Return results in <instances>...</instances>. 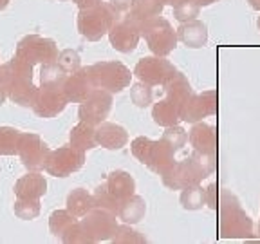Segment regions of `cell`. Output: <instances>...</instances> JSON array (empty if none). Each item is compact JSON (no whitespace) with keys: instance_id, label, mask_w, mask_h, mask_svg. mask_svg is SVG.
Masks as SVG:
<instances>
[{"instance_id":"cell-24","label":"cell","mask_w":260,"mask_h":244,"mask_svg":"<svg viewBox=\"0 0 260 244\" xmlns=\"http://www.w3.org/2000/svg\"><path fill=\"white\" fill-rule=\"evenodd\" d=\"M146 214V203L141 195H128L123 201H119L118 206V219H121L125 224H138Z\"/></svg>"},{"instance_id":"cell-11","label":"cell","mask_w":260,"mask_h":244,"mask_svg":"<svg viewBox=\"0 0 260 244\" xmlns=\"http://www.w3.org/2000/svg\"><path fill=\"white\" fill-rule=\"evenodd\" d=\"M175 67L165 56H145L136 64L132 74L148 85H165L175 74Z\"/></svg>"},{"instance_id":"cell-30","label":"cell","mask_w":260,"mask_h":244,"mask_svg":"<svg viewBox=\"0 0 260 244\" xmlns=\"http://www.w3.org/2000/svg\"><path fill=\"white\" fill-rule=\"evenodd\" d=\"M76 221H78V217H74L69 210H58V211H53V216L49 219V228H51V232H53L54 237L61 239L63 233L67 232Z\"/></svg>"},{"instance_id":"cell-40","label":"cell","mask_w":260,"mask_h":244,"mask_svg":"<svg viewBox=\"0 0 260 244\" xmlns=\"http://www.w3.org/2000/svg\"><path fill=\"white\" fill-rule=\"evenodd\" d=\"M204 204L211 208V210H217L219 208V185L211 183L210 187L204 190Z\"/></svg>"},{"instance_id":"cell-42","label":"cell","mask_w":260,"mask_h":244,"mask_svg":"<svg viewBox=\"0 0 260 244\" xmlns=\"http://www.w3.org/2000/svg\"><path fill=\"white\" fill-rule=\"evenodd\" d=\"M73 2L80 9H89V8H94V6H98V4H102L103 0H73Z\"/></svg>"},{"instance_id":"cell-29","label":"cell","mask_w":260,"mask_h":244,"mask_svg":"<svg viewBox=\"0 0 260 244\" xmlns=\"http://www.w3.org/2000/svg\"><path fill=\"white\" fill-rule=\"evenodd\" d=\"M67 76H69V74L65 73L56 62L42 64V71H40L42 87H63Z\"/></svg>"},{"instance_id":"cell-14","label":"cell","mask_w":260,"mask_h":244,"mask_svg":"<svg viewBox=\"0 0 260 244\" xmlns=\"http://www.w3.org/2000/svg\"><path fill=\"white\" fill-rule=\"evenodd\" d=\"M107 35L110 38V45L119 53H132L138 47L139 38H141L139 25L128 16H119L118 20L110 25Z\"/></svg>"},{"instance_id":"cell-41","label":"cell","mask_w":260,"mask_h":244,"mask_svg":"<svg viewBox=\"0 0 260 244\" xmlns=\"http://www.w3.org/2000/svg\"><path fill=\"white\" fill-rule=\"evenodd\" d=\"M110 4L118 9L119 13H125V11H128L130 6H132V0H110Z\"/></svg>"},{"instance_id":"cell-13","label":"cell","mask_w":260,"mask_h":244,"mask_svg":"<svg viewBox=\"0 0 260 244\" xmlns=\"http://www.w3.org/2000/svg\"><path fill=\"white\" fill-rule=\"evenodd\" d=\"M20 154L24 167L31 172H40L45 168V161H47L51 148L40 139L38 134H20L18 138V152Z\"/></svg>"},{"instance_id":"cell-17","label":"cell","mask_w":260,"mask_h":244,"mask_svg":"<svg viewBox=\"0 0 260 244\" xmlns=\"http://www.w3.org/2000/svg\"><path fill=\"white\" fill-rule=\"evenodd\" d=\"M92 90L94 85L89 78V73H87V67L85 69L74 71L73 74L67 76V80L63 83V93L67 96V102H73V103L85 102Z\"/></svg>"},{"instance_id":"cell-39","label":"cell","mask_w":260,"mask_h":244,"mask_svg":"<svg viewBox=\"0 0 260 244\" xmlns=\"http://www.w3.org/2000/svg\"><path fill=\"white\" fill-rule=\"evenodd\" d=\"M56 64L60 65L67 74H73L74 71L80 69V54H78L76 51H73V49H65V51H61V53L58 54Z\"/></svg>"},{"instance_id":"cell-12","label":"cell","mask_w":260,"mask_h":244,"mask_svg":"<svg viewBox=\"0 0 260 244\" xmlns=\"http://www.w3.org/2000/svg\"><path fill=\"white\" fill-rule=\"evenodd\" d=\"M219 107H217V90H206L201 94H191L186 102L179 109V118L188 123L203 121V118L215 116Z\"/></svg>"},{"instance_id":"cell-4","label":"cell","mask_w":260,"mask_h":244,"mask_svg":"<svg viewBox=\"0 0 260 244\" xmlns=\"http://www.w3.org/2000/svg\"><path fill=\"white\" fill-rule=\"evenodd\" d=\"M121 13L114 8L112 4H102L94 6L89 9H80V15H78V31L83 38L90 42L100 40L102 37H105L109 33L110 25L118 20Z\"/></svg>"},{"instance_id":"cell-26","label":"cell","mask_w":260,"mask_h":244,"mask_svg":"<svg viewBox=\"0 0 260 244\" xmlns=\"http://www.w3.org/2000/svg\"><path fill=\"white\" fill-rule=\"evenodd\" d=\"M92 208H94L92 194H89L85 188H74L69 194V197H67V210L74 217H78V219H81Z\"/></svg>"},{"instance_id":"cell-15","label":"cell","mask_w":260,"mask_h":244,"mask_svg":"<svg viewBox=\"0 0 260 244\" xmlns=\"http://www.w3.org/2000/svg\"><path fill=\"white\" fill-rule=\"evenodd\" d=\"M112 109V93L103 89H94L90 96L80 105V119L96 127L102 121H105Z\"/></svg>"},{"instance_id":"cell-31","label":"cell","mask_w":260,"mask_h":244,"mask_svg":"<svg viewBox=\"0 0 260 244\" xmlns=\"http://www.w3.org/2000/svg\"><path fill=\"white\" fill-rule=\"evenodd\" d=\"M20 130L13 127H0V156H11L18 152V138Z\"/></svg>"},{"instance_id":"cell-32","label":"cell","mask_w":260,"mask_h":244,"mask_svg":"<svg viewBox=\"0 0 260 244\" xmlns=\"http://www.w3.org/2000/svg\"><path fill=\"white\" fill-rule=\"evenodd\" d=\"M181 204L184 210H201L204 206V190L199 185L183 188L181 194Z\"/></svg>"},{"instance_id":"cell-22","label":"cell","mask_w":260,"mask_h":244,"mask_svg":"<svg viewBox=\"0 0 260 244\" xmlns=\"http://www.w3.org/2000/svg\"><path fill=\"white\" fill-rule=\"evenodd\" d=\"M105 188L116 201H123L125 197L134 194L136 181L134 177L125 170H114L109 174L105 181Z\"/></svg>"},{"instance_id":"cell-49","label":"cell","mask_w":260,"mask_h":244,"mask_svg":"<svg viewBox=\"0 0 260 244\" xmlns=\"http://www.w3.org/2000/svg\"><path fill=\"white\" fill-rule=\"evenodd\" d=\"M258 237H260V223H258Z\"/></svg>"},{"instance_id":"cell-23","label":"cell","mask_w":260,"mask_h":244,"mask_svg":"<svg viewBox=\"0 0 260 244\" xmlns=\"http://www.w3.org/2000/svg\"><path fill=\"white\" fill-rule=\"evenodd\" d=\"M162 87H165V93H167V100L170 103H174V105L177 107V110L181 109V105L193 94V89H191L188 78L184 76L183 73H179V71H175L174 76H172Z\"/></svg>"},{"instance_id":"cell-10","label":"cell","mask_w":260,"mask_h":244,"mask_svg":"<svg viewBox=\"0 0 260 244\" xmlns=\"http://www.w3.org/2000/svg\"><path fill=\"white\" fill-rule=\"evenodd\" d=\"M24 60H27L31 65L35 64H49V62H56L58 58V47L53 40L42 38L38 35H29L18 42L16 53Z\"/></svg>"},{"instance_id":"cell-37","label":"cell","mask_w":260,"mask_h":244,"mask_svg":"<svg viewBox=\"0 0 260 244\" xmlns=\"http://www.w3.org/2000/svg\"><path fill=\"white\" fill-rule=\"evenodd\" d=\"M15 214L20 219L31 221L40 214V203H38V199H16Z\"/></svg>"},{"instance_id":"cell-28","label":"cell","mask_w":260,"mask_h":244,"mask_svg":"<svg viewBox=\"0 0 260 244\" xmlns=\"http://www.w3.org/2000/svg\"><path fill=\"white\" fill-rule=\"evenodd\" d=\"M152 118H154V121L157 123V125L161 127H172V125H177V121L181 118H179V110L177 107L174 105V103H170L165 98V100H161V102H157L154 105V109H152Z\"/></svg>"},{"instance_id":"cell-47","label":"cell","mask_w":260,"mask_h":244,"mask_svg":"<svg viewBox=\"0 0 260 244\" xmlns=\"http://www.w3.org/2000/svg\"><path fill=\"white\" fill-rule=\"evenodd\" d=\"M165 2H167V4H170V6H174L175 2H179V0H165Z\"/></svg>"},{"instance_id":"cell-9","label":"cell","mask_w":260,"mask_h":244,"mask_svg":"<svg viewBox=\"0 0 260 244\" xmlns=\"http://www.w3.org/2000/svg\"><path fill=\"white\" fill-rule=\"evenodd\" d=\"M83 163H85V152L78 150L71 145H65L58 150H51L45 161V170L54 177H67L73 172L80 170Z\"/></svg>"},{"instance_id":"cell-21","label":"cell","mask_w":260,"mask_h":244,"mask_svg":"<svg viewBox=\"0 0 260 244\" xmlns=\"http://www.w3.org/2000/svg\"><path fill=\"white\" fill-rule=\"evenodd\" d=\"M45 192H47V181L38 172L24 175L15 185L16 199H40L42 195H45Z\"/></svg>"},{"instance_id":"cell-7","label":"cell","mask_w":260,"mask_h":244,"mask_svg":"<svg viewBox=\"0 0 260 244\" xmlns=\"http://www.w3.org/2000/svg\"><path fill=\"white\" fill-rule=\"evenodd\" d=\"M162 183L170 190H183L191 185H199L208 175L199 167V163L195 161L193 156H188L183 161H175L165 174H161Z\"/></svg>"},{"instance_id":"cell-48","label":"cell","mask_w":260,"mask_h":244,"mask_svg":"<svg viewBox=\"0 0 260 244\" xmlns=\"http://www.w3.org/2000/svg\"><path fill=\"white\" fill-rule=\"evenodd\" d=\"M256 27H258V31H260V16H258V20H256Z\"/></svg>"},{"instance_id":"cell-46","label":"cell","mask_w":260,"mask_h":244,"mask_svg":"<svg viewBox=\"0 0 260 244\" xmlns=\"http://www.w3.org/2000/svg\"><path fill=\"white\" fill-rule=\"evenodd\" d=\"M4 100H6V93H4V89H2V87H0V105H2V103H4Z\"/></svg>"},{"instance_id":"cell-27","label":"cell","mask_w":260,"mask_h":244,"mask_svg":"<svg viewBox=\"0 0 260 244\" xmlns=\"http://www.w3.org/2000/svg\"><path fill=\"white\" fill-rule=\"evenodd\" d=\"M96 136H94V127L85 121H80L73 130H71V146L78 150L85 152L92 150L96 146Z\"/></svg>"},{"instance_id":"cell-8","label":"cell","mask_w":260,"mask_h":244,"mask_svg":"<svg viewBox=\"0 0 260 244\" xmlns=\"http://www.w3.org/2000/svg\"><path fill=\"white\" fill-rule=\"evenodd\" d=\"M83 232L87 233L90 242H100V240H109L114 237L118 230L116 223V214L102 210V208H92L87 211L80 221Z\"/></svg>"},{"instance_id":"cell-20","label":"cell","mask_w":260,"mask_h":244,"mask_svg":"<svg viewBox=\"0 0 260 244\" xmlns=\"http://www.w3.org/2000/svg\"><path fill=\"white\" fill-rule=\"evenodd\" d=\"M177 40L183 42L186 47L191 49H201L208 44V27L204 22L201 20H188V22H181L177 29Z\"/></svg>"},{"instance_id":"cell-25","label":"cell","mask_w":260,"mask_h":244,"mask_svg":"<svg viewBox=\"0 0 260 244\" xmlns=\"http://www.w3.org/2000/svg\"><path fill=\"white\" fill-rule=\"evenodd\" d=\"M167 2L165 0H132V6L128 9V18L141 25L143 22L152 20L155 16H159L165 9Z\"/></svg>"},{"instance_id":"cell-2","label":"cell","mask_w":260,"mask_h":244,"mask_svg":"<svg viewBox=\"0 0 260 244\" xmlns=\"http://www.w3.org/2000/svg\"><path fill=\"white\" fill-rule=\"evenodd\" d=\"M219 230L224 239H253V221L242 210L235 194L219 190Z\"/></svg>"},{"instance_id":"cell-18","label":"cell","mask_w":260,"mask_h":244,"mask_svg":"<svg viewBox=\"0 0 260 244\" xmlns=\"http://www.w3.org/2000/svg\"><path fill=\"white\" fill-rule=\"evenodd\" d=\"M94 136L98 145L105 146L109 150H119L128 143V132L118 123L102 121L94 129Z\"/></svg>"},{"instance_id":"cell-1","label":"cell","mask_w":260,"mask_h":244,"mask_svg":"<svg viewBox=\"0 0 260 244\" xmlns=\"http://www.w3.org/2000/svg\"><path fill=\"white\" fill-rule=\"evenodd\" d=\"M0 87L15 103L31 107L37 87L32 85V65L15 54L9 64L0 65Z\"/></svg>"},{"instance_id":"cell-36","label":"cell","mask_w":260,"mask_h":244,"mask_svg":"<svg viewBox=\"0 0 260 244\" xmlns=\"http://www.w3.org/2000/svg\"><path fill=\"white\" fill-rule=\"evenodd\" d=\"M162 139H165V141H167L175 152H179L184 145H186L188 134H186V130H184L183 127L172 125V127H167L165 134H162Z\"/></svg>"},{"instance_id":"cell-3","label":"cell","mask_w":260,"mask_h":244,"mask_svg":"<svg viewBox=\"0 0 260 244\" xmlns=\"http://www.w3.org/2000/svg\"><path fill=\"white\" fill-rule=\"evenodd\" d=\"M132 154L136 159H139V163L146 165V167L154 170L155 174H165L168 168L175 163V154L177 152L168 145L165 139L159 141H152V139L139 136L132 141Z\"/></svg>"},{"instance_id":"cell-43","label":"cell","mask_w":260,"mask_h":244,"mask_svg":"<svg viewBox=\"0 0 260 244\" xmlns=\"http://www.w3.org/2000/svg\"><path fill=\"white\" fill-rule=\"evenodd\" d=\"M248 2L255 11H260V0H248Z\"/></svg>"},{"instance_id":"cell-16","label":"cell","mask_w":260,"mask_h":244,"mask_svg":"<svg viewBox=\"0 0 260 244\" xmlns=\"http://www.w3.org/2000/svg\"><path fill=\"white\" fill-rule=\"evenodd\" d=\"M67 103L69 102L63 93V87H42L35 93L31 107L40 118H54L67 107Z\"/></svg>"},{"instance_id":"cell-19","label":"cell","mask_w":260,"mask_h":244,"mask_svg":"<svg viewBox=\"0 0 260 244\" xmlns=\"http://www.w3.org/2000/svg\"><path fill=\"white\" fill-rule=\"evenodd\" d=\"M188 139H190V145L193 146V150L206 152V154H217V143H219L217 127L197 121L193 125V129L190 130Z\"/></svg>"},{"instance_id":"cell-5","label":"cell","mask_w":260,"mask_h":244,"mask_svg":"<svg viewBox=\"0 0 260 244\" xmlns=\"http://www.w3.org/2000/svg\"><path fill=\"white\" fill-rule=\"evenodd\" d=\"M87 73L94 89H103L109 93H121L130 85V78H132L130 69L121 62H98L87 67Z\"/></svg>"},{"instance_id":"cell-35","label":"cell","mask_w":260,"mask_h":244,"mask_svg":"<svg viewBox=\"0 0 260 244\" xmlns=\"http://www.w3.org/2000/svg\"><path fill=\"white\" fill-rule=\"evenodd\" d=\"M92 201H94V208H102V210L112 211V214H118L119 201H116L112 195L109 194V190L105 188V183L100 185V187L94 190Z\"/></svg>"},{"instance_id":"cell-33","label":"cell","mask_w":260,"mask_h":244,"mask_svg":"<svg viewBox=\"0 0 260 244\" xmlns=\"http://www.w3.org/2000/svg\"><path fill=\"white\" fill-rule=\"evenodd\" d=\"M130 100L134 102V105L141 107V109L148 107L152 102H154V90H152V85H148V83L139 80L138 83H134L132 89H130Z\"/></svg>"},{"instance_id":"cell-6","label":"cell","mask_w":260,"mask_h":244,"mask_svg":"<svg viewBox=\"0 0 260 244\" xmlns=\"http://www.w3.org/2000/svg\"><path fill=\"white\" fill-rule=\"evenodd\" d=\"M141 37H145L148 49L155 56H167L177 47V33L170 25V22L155 16L152 20H146L139 25Z\"/></svg>"},{"instance_id":"cell-45","label":"cell","mask_w":260,"mask_h":244,"mask_svg":"<svg viewBox=\"0 0 260 244\" xmlns=\"http://www.w3.org/2000/svg\"><path fill=\"white\" fill-rule=\"evenodd\" d=\"M9 2H11V0H0V11H4V9L9 6Z\"/></svg>"},{"instance_id":"cell-34","label":"cell","mask_w":260,"mask_h":244,"mask_svg":"<svg viewBox=\"0 0 260 244\" xmlns=\"http://www.w3.org/2000/svg\"><path fill=\"white\" fill-rule=\"evenodd\" d=\"M201 6L197 0H179L174 4V16L179 22L193 20L195 16H199Z\"/></svg>"},{"instance_id":"cell-38","label":"cell","mask_w":260,"mask_h":244,"mask_svg":"<svg viewBox=\"0 0 260 244\" xmlns=\"http://www.w3.org/2000/svg\"><path fill=\"white\" fill-rule=\"evenodd\" d=\"M112 242L114 244H126V242H146V237L141 235L139 232H136V230H132V228L128 226V224H125V226H118V230H116V233H114L112 237Z\"/></svg>"},{"instance_id":"cell-44","label":"cell","mask_w":260,"mask_h":244,"mask_svg":"<svg viewBox=\"0 0 260 244\" xmlns=\"http://www.w3.org/2000/svg\"><path fill=\"white\" fill-rule=\"evenodd\" d=\"M199 2V6H211V4H215V2H219V0H197Z\"/></svg>"}]
</instances>
